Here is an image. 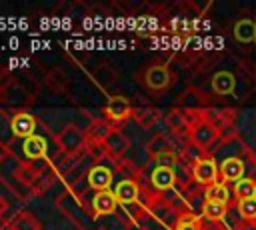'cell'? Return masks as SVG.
I'll use <instances>...</instances> for the list:
<instances>
[{
	"label": "cell",
	"mask_w": 256,
	"mask_h": 230,
	"mask_svg": "<svg viewBox=\"0 0 256 230\" xmlns=\"http://www.w3.org/2000/svg\"><path fill=\"white\" fill-rule=\"evenodd\" d=\"M56 206L76 228H80V230H96L94 228L96 216H94L92 204H88L84 200V196L78 194V190L62 192L56 198Z\"/></svg>",
	"instance_id": "obj_1"
},
{
	"label": "cell",
	"mask_w": 256,
	"mask_h": 230,
	"mask_svg": "<svg viewBox=\"0 0 256 230\" xmlns=\"http://www.w3.org/2000/svg\"><path fill=\"white\" fill-rule=\"evenodd\" d=\"M58 150L78 158L80 154L86 152V132L80 130L76 124H66L56 136H54Z\"/></svg>",
	"instance_id": "obj_2"
},
{
	"label": "cell",
	"mask_w": 256,
	"mask_h": 230,
	"mask_svg": "<svg viewBox=\"0 0 256 230\" xmlns=\"http://www.w3.org/2000/svg\"><path fill=\"white\" fill-rule=\"evenodd\" d=\"M218 138H220V130L208 118H204V120H200L188 128V142L198 146L202 152H208V148L212 144H216Z\"/></svg>",
	"instance_id": "obj_3"
},
{
	"label": "cell",
	"mask_w": 256,
	"mask_h": 230,
	"mask_svg": "<svg viewBox=\"0 0 256 230\" xmlns=\"http://www.w3.org/2000/svg\"><path fill=\"white\" fill-rule=\"evenodd\" d=\"M192 178L202 188H208V186L220 182V170H218L216 160L212 156H206V158L194 162L192 164Z\"/></svg>",
	"instance_id": "obj_4"
},
{
	"label": "cell",
	"mask_w": 256,
	"mask_h": 230,
	"mask_svg": "<svg viewBox=\"0 0 256 230\" xmlns=\"http://www.w3.org/2000/svg\"><path fill=\"white\" fill-rule=\"evenodd\" d=\"M144 86L148 90H154V92H160V90H166L172 82V72L166 64H150L146 70H144Z\"/></svg>",
	"instance_id": "obj_5"
},
{
	"label": "cell",
	"mask_w": 256,
	"mask_h": 230,
	"mask_svg": "<svg viewBox=\"0 0 256 230\" xmlns=\"http://www.w3.org/2000/svg\"><path fill=\"white\" fill-rule=\"evenodd\" d=\"M102 146H104L106 158L120 160V158H124V154H126L128 148H130V138H128L118 126H114V128L110 130V134L104 138Z\"/></svg>",
	"instance_id": "obj_6"
},
{
	"label": "cell",
	"mask_w": 256,
	"mask_h": 230,
	"mask_svg": "<svg viewBox=\"0 0 256 230\" xmlns=\"http://www.w3.org/2000/svg\"><path fill=\"white\" fill-rule=\"evenodd\" d=\"M132 104L128 102V98L126 96H112L110 100H108V104L104 106V118L110 122V124H120V122H124V120H128L130 116H132Z\"/></svg>",
	"instance_id": "obj_7"
},
{
	"label": "cell",
	"mask_w": 256,
	"mask_h": 230,
	"mask_svg": "<svg viewBox=\"0 0 256 230\" xmlns=\"http://www.w3.org/2000/svg\"><path fill=\"white\" fill-rule=\"evenodd\" d=\"M176 172L168 164H156V168L150 174V186L156 192H170L176 188Z\"/></svg>",
	"instance_id": "obj_8"
},
{
	"label": "cell",
	"mask_w": 256,
	"mask_h": 230,
	"mask_svg": "<svg viewBox=\"0 0 256 230\" xmlns=\"http://www.w3.org/2000/svg\"><path fill=\"white\" fill-rule=\"evenodd\" d=\"M218 170H220V182L224 184H230V182H238L244 178V172H246V162L238 156H228L224 158L220 164H218Z\"/></svg>",
	"instance_id": "obj_9"
},
{
	"label": "cell",
	"mask_w": 256,
	"mask_h": 230,
	"mask_svg": "<svg viewBox=\"0 0 256 230\" xmlns=\"http://www.w3.org/2000/svg\"><path fill=\"white\" fill-rule=\"evenodd\" d=\"M10 130L16 138H30L34 136V130H36V118L30 114V112H16L12 114L10 118Z\"/></svg>",
	"instance_id": "obj_10"
},
{
	"label": "cell",
	"mask_w": 256,
	"mask_h": 230,
	"mask_svg": "<svg viewBox=\"0 0 256 230\" xmlns=\"http://www.w3.org/2000/svg\"><path fill=\"white\" fill-rule=\"evenodd\" d=\"M86 178H88V186L92 188V190H96V192H102V190H110V184H112V170L108 168V166H104V164H94L90 170H88V174H86Z\"/></svg>",
	"instance_id": "obj_11"
},
{
	"label": "cell",
	"mask_w": 256,
	"mask_h": 230,
	"mask_svg": "<svg viewBox=\"0 0 256 230\" xmlns=\"http://www.w3.org/2000/svg\"><path fill=\"white\" fill-rule=\"evenodd\" d=\"M118 208V200L114 196V192L110 190H102V192H96L94 194V200H92V210H94V216H112Z\"/></svg>",
	"instance_id": "obj_12"
},
{
	"label": "cell",
	"mask_w": 256,
	"mask_h": 230,
	"mask_svg": "<svg viewBox=\"0 0 256 230\" xmlns=\"http://www.w3.org/2000/svg\"><path fill=\"white\" fill-rule=\"evenodd\" d=\"M212 90L218 94V96H230L236 92V76L228 70H218L212 74Z\"/></svg>",
	"instance_id": "obj_13"
},
{
	"label": "cell",
	"mask_w": 256,
	"mask_h": 230,
	"mask_svg": "<svg viewBox=\"0 0 256 230\" xmlns=\"http://www.w3.org/2000/svg\"><path fill=\"white\" fill-rule=\"evenodd\" d=\"M146 154H148L152 160H156V158L174 154V146H172V142L168 140V136H164V134H154V136L146 142Z\"/></svg>",
	"instance_id": "obj_14"
},
{
	"label": "cell",
	"mask_w": 256,
	"mask_h": 230,
	"mask_svg": "<svg viewBox=\"0 0 256 230\" xmlns=\"http://www.w3.org/2000/svg\"><path fill=\"white\" fill-rule=\"evenodd\" d=\"M114 196L118 200V204H128V202H136L140 198V184L136 180H120L114 188Z\"/></svg>",
	"instance_id": "obj_15"
},
{
	"label": "cell",
	"mask_w": 256,
	"mask_h": 230,
	"mask_svg": "<svg viewBox=\"0 0 256 230\" xmlns=\"http://www.w3.org/2000/svg\"><path fill=\"white\" fill-rule=\"evenodd\" d=\"M132 118L138 122L140 128L148 130V128H154L162 120V112L158 108H152V106H140V108L132 110Z\"/></svg>",
	"instance_id": "obj_16"
},
{
	"label": "cell",
	"mask_w": 256,
	"mask_h": 230,
	"mask_svg": "<svg viewBox=\"0 0 256 230\" xmlns=\"http://www.w3.org/2000/svg\"><path fill=\"white\" fill-rule=\"evenodd\" d=\"M232 34L240 44H250L256 40V20L252 18H240L232 26Z\"/></svg>",
	"instance_id": "obj_17"
},
{
	"label": "cell",
	"mask_w": 256,
	"mask_h": 230,
	"mask_svg": "<svg viewBox=\"0 0 256 230\" xmlns=\"http://www.w3.org/2000/svg\"><path fill=\"white\" fill-rule=\"evenodd\" d=\"M6 226H8V230H42L40 220H38L34 214L26 212V210H18V212L6 222Z\"/></svg>",
	"instance_id": "obj_18"
},
{
	"label": "cell",
	"mask_w": 256,
	"mask_h": 230,
	"mask_svg": "<svg viewBox=\"0 0 256 230\" xmlns=\"http://www.w3.org/2000/svg\"><path fill=\"white\" fill-rule=\"evenodd\" d=\"M112 128H114V124H110L106 118H102V120H92L90 126L84 130V132H86V144H102L104 138L110 134Z\"/></svg>",
	"instance_id": "obj_19"
},
{
	"label": "cell",
	"mask_w": 256,
	"mask_h": 230,
	"mask_svg": "<svg viewBox=\"0 0 256 230\" xmlns=\"http://www.w3.org/2000/svg\"><path fill=\"white\" fill-rule=\"evenodd\" d=\"M12 174H14V178L22 184V186H26L28 190L32 188V184L38 180V176H40V172L32 166V162L30 160H22V162H18L16 166H14V170H12Z\"/></svg>",
	"instance_id": "obj_20"
},
{
	"label": "cell",
	"mask_w": 256,
	"mask_h": 230,
	"mask_svg": "<svg viewBox=\"0 0 256 230\" xmlns=\"http://www.w3.org/2000/svg\"><path fill=\"white\" fill-rule=\"evenodd\" d=\"M46 84L52 92H58V94H70V80H68V74L62 70V68H52L48 74H46Z\"/></svg>",
	"instance_id": "obj_21"
},
{
	"label": "cell",
	"mask_w": 256,
	"mask_h": 230,
	"mask_svg": "<svg viewBox=\"0 0 256 230\" xmlns=\"http://www.w3.org/2000/svg\"><path fill=\"white\" fill-rule=\"evenodd\" d=\"M22 150H24V156L28 160H40V158H46V140L42 136H30L24 140L22 144Z\"/></svg>",
	"instance_id": "obj_22"
},
{
	"label": "cell",
	"mask_w": 256,
	"mask_h": 230,
	"mask_svg": "<svg viewBox=\"0 0 256 230\" xmlns=\"http://www.w3.org/2000/svg\"><path fill=\"white\" fill-rule=\"evenodd\" d=\"M50 164H52V168L56 170L58 176H68V174L74 170V166H78V158H74V156H70V154L58 150V152L52 156Z\"/></svg>",
	"instance_id": "obj_23"
},
{
	"label": "cell",
	"mask_w": 256,
	"mask_h": 230,
	"mask_svg": "<svg viewBox=\"0 0 256 230\" xmlns=\"http://www.w3.org/2000/svg\"><path fill=\"white\" fill-rule=\"evenodd\" d=\"M120 206H122L126 218H128L132 224L144 226V222H146V218H148V208H146L142 202L136 200V202H128V204H120Z\"/></svg>",
	"instance_id": "obj_24"
},
{
	"label": "cell",
	"mask_w": 256,
	"mask_h": 230,
	"mask_svg": "<svg viewBox=\"0 0 256 230\" xmlns=\"http://www.w3.org/2000/svg\"><path fill=\"white\" fill-rule=\"evenodd\" d=\"M164 122H166V126H168L174 134H182V132L188 134V120H186L184 110H180V108L170 110V112L164 116Z\"/></svg>",
	"instance_id": "obj_25"
},
{
	"label": "cell",
	"mask_w": 256,
	"mask_h": 230,
	"mask_svg": "<svg viewBox=\"0 0 256 230\" xmlns=\"http://www.w3.org/2000/svg\"><path fill=\"white\" fill-rule=\"evenodd\" d=\"M204 194H206V200H210V202H220V204H226V206H228V202H230V198H232V190H230L228 184H224V182H216V184L204 188Z\"/></svg>",
	"instance_id": "obj_26"
},
{
	"label": "cell",
	"mask_w": 256,
	"mask_h": 230,
	"mask_svg": "<svg viewBox=\"0 0 256 230\" xmlns=\"http://www.w3.org/2000/svg\"><path fill=\"white\" fill-rule=\"evenodd\" d=\"M56 180H58V174H56V170L50 166L48 170H44V172L38 176V180L32 184L30 192H32V194H36V196H40V194L48 192V190L54 186V182H56Z\"/></svg>",
	"instance_id": "obj_27"
},
{
	"label": "cell",
	"mask_w": 256,
	"mask_h": 230,
	"mask_svg": "<svg viewBox=\"0 0 256 230\" xmlns=\"http://www.w3.org/2000/svg\"><path fill=\"white\" fill-rule=\"evenodd\" d=\"M232 194H234L236 202H238V200H246V198H256V180L244 176L242 180H238V182L234 184Z\"/></svg>",
	"instance_id": "obj_28"
},
{
	"label": "cell",
	"mask_w": 256,
	"mask_h": 230,
	"mask_svg": "<svg viewBox=\"0 0 256 230\" xmlns=\"http://www.w3.org/2000/svg\"><path fill=\"white\" fill-rule=\"evenodd\" d=\"M174 230H204V218L202 216H196L192 214L190 210H182L180 212V218H178V224Z\"/></svg>",
	"instance_id": "obj_29"
},
{
	"label": "cell",
	"mask_w": 256,
	"mask_h": 230,
	"mask_svg": "<svg viewBox=\"0 0 256 230\" xmlns=\"http://www.w3.org/2000/svg\"><path fill=\"white\" fill-rule=\"evenodd\" d=\"M228 212V206L226 204H220V202H210L206 200L204 208H202V218L206 222H222L224 216Z\"/></svg>",
	"instance_id": "obj_30"
},
{
	"label": "cell",
	"mask_w": 256,
	"mask_h": 230,
	"mask_svg": "<svg viewBox=\"0 0 256 230\" xmlns=\"http://www.w3.org/2000/svg\"><path fill=\"white\" fill-rule=\"evenodd\" d=\"M114 168L120 176H124V180H140L142 178V170L138 166H134L130 160L126 158H120V160H114Z\"/></svg>",
	"instance_id": "obj_31"
},
{
	"label": "cell",
	"mask_w": 256,
	"mask_h": 230,
	"mask_svg": "<svg viewBox=\"0 0 256 230\" xmlns=\"http://www.w3.org/2000/svg\"><path fill=\"white\" fill-rule=\"evenodd\" d=\"M238 214L244 222H256V198H246L236 202Z\"/></svg>",
	"instance_id": "obj_32"
},
{
	"label": "cell",
	"mask_w": 256,
	"mask_h": 230,
	"mask_svg": "<svg viewBox=\"0 0 256 230\" xmlns=\"http://www.w3.org/2000/svg\"><path fill=\"white\" fill-rule=\"evenodd\" d=\"M8 156H10V148H8V144H6V142H2V140H0V164H2Z\"/></svg>",
	"instance_id": "obj_33"
},
{
	"label": "cell",
	"mask_w": 256,
	"mask_h": 230,
	"mask_svg": "<svg viewBox=\"0 0 256 230\" xmlns=\"http://www.w3.org/2000/svg\"><path fill=\"white\" fill-rule=\"evenodd\" d=\"M236 230H256V222H240L238 226H236Z\"/></svg>",
	"instance_id": "obj_34"
},
{
	"label": "cell",
	"mask_w": 256,
	"mask_h": 230,
	"mask_svg": "<svg viewBox=\"0 0 256 230\" xmlns=\"http://www.w3.org/2000/svg\"><path fill=\"white\" fill-rule=\"evenodd\" d=\"M6 212H8V202H6L4 196H0V218H2Z\"/></svg>",
	"instance_id": "obj_35"
},
{
	"label": "cell",
	"mask_w": 256,
	"mask_h": 230,
	"mask_svg": "<svg viewBox=\"0 0 256 230\" xmlns=\"http://www.w3.org/2000/svg\"><path fill=\"white\" fill-rule=\"evenodd\" d=\"M96 230H106V228H104V226H100V228H96Z\"/></svg>",
	"instance_id": "obj_36"
}]
</instances>
